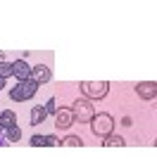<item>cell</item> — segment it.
Returning <instances> with one entry per match:
<instances>
[{
    "mask_svg": "<svg viewBox=\"0 0 157 159\" xmlns=\"http://www.w3.org/2000/svg\"><path fill=\"white\" fill-rule=\"evenodd\" d=\"M10 98H12L14 102H26V100H24V93H21V88H19V86H14L12 90H10Z\"/></svg>",
    "mask_w": 157,
    "mask_h": 159,
    "instance_id": "cell-15",
    "label": "cell"
},
{
    "mask_svg": "<svg viewBox=\"0 0 157 159\" xmlns=\"http://www.w3.org/2000/svg\"><path fill=\"white\" fill-rule=\"evenodd\" d=\"M45 112H48V114H52V116L57 114V100H55V98H50V100H48V105H45Z\"/></svg>",
    "mask_w": 157,
    "mask_h": 159,
    "instance_id": "cell-16",
    "label": "cell"
},
{
    "mask_svg": "<svg viewBox=\"0 0 157 159\" xmlns=\"http://www.w3.org/2000/svg\"><path fill=\"white\" fill-rule=\"evenodd\" d=\"M5 140H7V143H17V140H21V128L19 126L10 128V131L5 133Z\"/></svg>",
    "mask_w": 157,
    "mask_h": 159,
    "instance_id": "cell-13",
    "label": "cell"
},
{
    "mask_svg": "<svg viewBox=\"0 0 157 159\" xmlns=\"http://www.w3.org/2000/svg\"><path fill=\"white\" fill-rule=\"evenodd\" d=\"M72 124H74V114H72V109H57V114H55V126L62 128V131H67Z\"/></svg>",
    "mask_w": 157,
    "mask_h": 159,
    "instance_id": "cell-7",
    "label": "cell"
},
{
    "mask_svg": "<svg viewBox=\"0 0 157 159\" xmlns=\"http://www.w3.org/2000/svg\"><path fill=\"white\" fill-rule=\"evenodd\" d=\"M2 145H10V143H7V140H5V135L0 138V147H2Z\"/></svg>",
    "mask_w": 157,
    "mask_h": 159,
    "instance_id": "cell-20",
    "label": "cell"
},
{
    "mask_svg": "<svg viewBox=\"0 0 157 159\" xmlns=\"http://www.w3.org/2000/svg\"><path fill=\"white\" fill-rule=\"evenodd\" d=\"M155 147H157V138H155Z\"/></svg>",
    "mask_w": 157,
    "mask_h": 159,
    "instance_id": "cell-22",
    "label": "cell"
},
{
    "mask_svg": "<svg viewBox=\"0 0 157 159\" xmlns=\"http://www.w3.org/2000/svg\"><path fill=\"white\" fill-rule=\"evenodd\" d=\"M102 145H105V147H124L126 143H124V138H121V135H114V133H112V135L102 138Z\"/></svg>",
    "mask_w": 157,
    "mask_h": 159,
    "instance_id": "cell-11",
    "label": "cell"
},
{
    "mask_svg": "<svg viewBox=\"0 0 157 159\" xmlns=\"http://www.w3.org/2000/svg\"><path fill=\"white\" fill-rule=\"evenodd\" d=\"M2 86H5V79H2V76H0V88H2Z\"/></svg>",
    "mask_w": 157,
    "mask_h": 159,
    "instance_id": "cell-21",
    "label": "cell"
},
{
    "mask_svg": "<svg viewBox=\"0 0 157 159\" xmlns=\"http://www.w3.org/2000/svg\"><path fill=\"white\" fill-rule=\"evenodd\" d=\"M14 126H17V114H14L12 109H5V112L0 114V131L7 133L10 128H14Z\"/></svg>",
    "mask_w": 157,
    "mask_h": 159,
    "instance_id": "cell-8",
    "label": "cell"
},
{
    "mask_svg": "<svg viewBox=\"0 0 157 159\" xmlns=\"http://www.w3.org/2000/svg\"><path fill=\"white\" fill-rule=\"evenodd\" d=\"M57 145H62V140L57 135H45V147H57Z\"/></svg>",
    "mask_w": 157,
    "mask_h": 159,
    "instance_id": "cell-18",
    "label": "cell"
},
{
    "mask_svg": "<svg viewBox=\"0 0 157 159\" xmlns=\"http://www.w3.org/2000/svg\"><path fill=\"white\" fill-rule=\"evenodd\" d=\"M12 76L19 81V83H21V81H29V79H31V66L26 64L24 60L12 62Z\"/></svg>",
    "mask_w": 157,
    "mask_h": 159,
    "instance_id": "cell-5",
    "label": "cell"
},
{
    "mask_svg": "<svg viewBox=\"0 0 157 159\" xmlns=\"http://www.w3.org/2000/svg\"><path fill=\"white\" fill-rule=\"evenodd\" d=\"M19 88H21V93H24V100H31L36 95V90H38V83L33 79H29V81H21Z\"/></svg>",
    "mask_w": 157,
    "mask_h": 159,
    "instance_id": "cell-9",
    "label": "cell"
},
{
    "mask_svg": "<svg viewBox=\"0 0 157 159\" xmlns=\"http://www.w3.org/2000/svg\"><path fill=\"white\" fill-rule=\"evenodd\" d=\"M0 76H2L5 81L12 76V64H10V62H0Z\"/></svg>",
    "mask_w": 157,
    "mask_h": 159,
    "instance_id": "cell-14",
    "label": "cell"
},
{
    "mask_svg": "<svg viewBox=\"0 0 157 159\" xmlns=\"http://www.w3.org/2000/svg\"><path fill=\"white\" fill-rule=\"evenodd\" d=\"M121 124H124V126H133V121H131V116H124V119H121Z\"/></svg>",
    "mask_w": 157,
    "mask_h": 159,
    "instance_id": "cell-19",
    "label": "cell"
},
{
    "mask_svg": "<svg viewBox=\"0 0 157 159\" xmlns=\"http://www.w3.org/2000/svg\"><path fill=\"white\" fill-rule=\"evenodd\" d=\"M136 95L140 100H155L157 98V83L155 81H140L136 86Z\"/></svg>",
    "mask_w": 157,
    "mask_h": 159,
    "instance_id": "cell-4",
    "label": "cell"
},
{
    "mask_svg": "<svg viewBox=\"0 0 157 159\" xmlns=\"http://www.w3.org/2000/svg\"><path fill=\"white\" fill-rule=\"evenodd\" d=\"M81 90L88 100H102L105 95L110 93V83L107 81H83Z\"/></svg>",
    "mask_w": 157,
    "mask_h": 159,
    "instance_id": "cell-3",
    "label": "cell"
},
{
    "mask_svg": "<svg viewBox=\"0 0 157 159\" xmlns=\"http://www.w3.org/2000/svg\"><path fill=\"white\" fill-rule=\"evenodd\" d=\"M29 145L31 147H45V135H33Z\"/></svg>",
    "mask_w": 157,
    "mask_h": 159,
    "instance_id": "cell-17",
    "label": "cell"
},
{
    "mask_svg": "<svg viewBox=\"0 0 157 159\" xmlns=\"http://www.w3.org/2000/svg\"><path fill=\"white\" fill-rule=\"evenodd\" d=\"M72 114H74V121L88 124V121L95 119V107L91 105V100H76L72 105Z\"/></svg>",
    "mask_w": 157,
    "mask_h": 159,
    "instance_id": "cell-2",
    "label": "cell"
},
{
    "mask_svg": "<svg viewBox=\"0 0 157 159\" xmlns=\"http://www.w3.org/2000/svg\"><path fill=\"white\" fill-rule=\"evenodd\" d=\"M45 116H48L45 107H33L31 114H29V121H31V126H38V124H43V121H45Z\"/></svg>",
    "mask_w": 157,
    "mask_h": 159,
    "instance_id": "cell-10",
    "label": "cell"
},
{
    "mask_svg": "<svg viewBox=\"0 0 157 159\" xmlns=\"http://www.w3.org/2000/svg\"><path fill=\"white\" fill-rule=\"evenodd\" d=\"M62 145L64 147H83V140L78 138V135H67V138L62 140Z\"/></svg>",
    "mask_w": 157,
    "mask_h": 159,
    "instance_id": "cell-12",
    "label": "cell"
},
{
    "mask_svg": "<svg viewBox=\"0 0 157 159\" xmlns=\"http://www.w3.org/2000/svg\"><path fill=\"white\" fill-rule=\"evenodd\" d=\"M31 79L36 81V83H48V81L52 79V71H50V66H45V64H36V66H31Z\"/></svg>",
    "mask_w": 157,
    "mask_h": 159,
    "instance_id": "cell-6",
    "label": "cell"
},
{
    "mask_svg": "<svg viewBox=\"0 0 157 159\" xmlns=\"http://www.w3.org/2000/svg\"><path fill=\"white\" fill-rule=\"evenodd\" d=\"M91 128H93V133H95L98 138L112 135V133H114V119H112V114H107V112L95 114V119L91 121Z\"/></svg>",
    "mask_w": 157,
    "mask_h": 159,
    "instance_id": "cell-1",
    "label": "cell"
}]
</instances>
